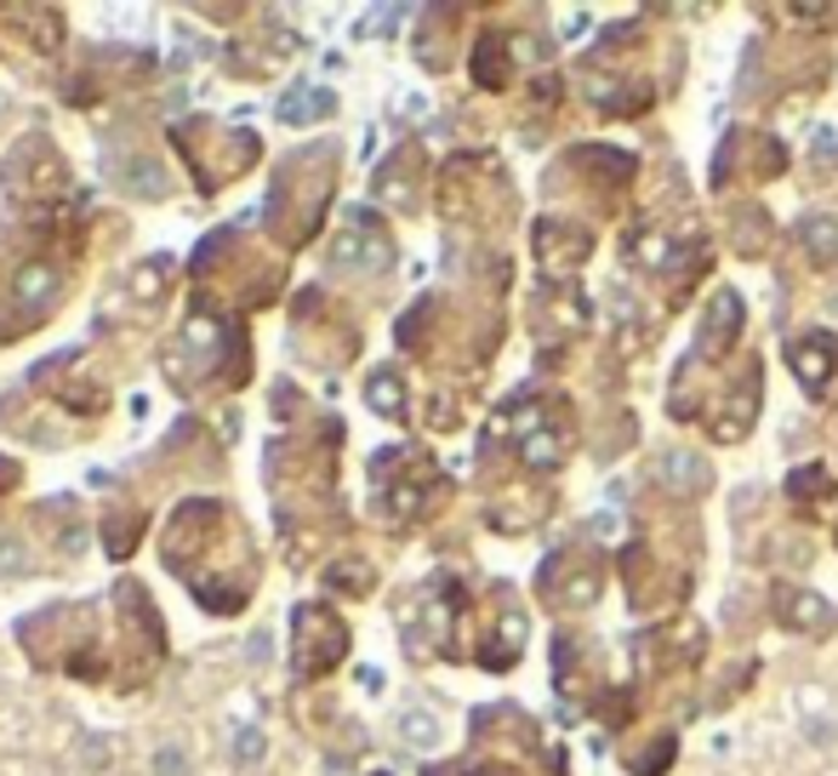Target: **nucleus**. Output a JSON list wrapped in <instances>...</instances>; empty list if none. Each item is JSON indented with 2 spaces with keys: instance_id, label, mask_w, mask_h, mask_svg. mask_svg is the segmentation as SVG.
Returning a JSON list of instances; mask_svg holds the SVG:
<instances>
[{
  "instance_id": "obj_1",
  "label": "nucleus",
  "mask_w": 838,
  "mask_h": 776,
  "mask_svg": "<svg viewBox=\"0 0 838 776\" xmlns=\"http://www.w3.org/2000/svg\"><path fill=\"white\" fill-rule=\"evenodd\" d=\"M348 650V629L325 606H297V673H325Z\"/></svg>"
},
{
  "instance_id": "obj_2",
  "label": "nucleus",
  "mask_w": 838,
  "mask_h": 776,
  "mask_svg": "<svg viewBox=\"0 0 838 776\" xmlns=\"http://www.w3.org/2000/svg\"><path fill=\"white\" fill-rule=\"evenodd\" d=\"M742 325H747V309H742V291H714L702 309V325H696V348L702 360H725L735 343H742Z\"/></svg>"
},
{
  "instance_id": "obj_3",
  "label": "nucleus",
  "mask_w": 838,
  "mask_h": 776,
  "mask_svg": "<svg viewBox=\"0 0 838 776\" xmlns=\"http://www.w3.org/2000/svg\"><path fill=\"white\" fill-rule=\"evenodd\" d=\"M548 565L565 571V583H548V577H542V599H548V606H559V611H588L594 599L604 594V565H599V560L553 554Z\"/></svg>"
},
{
  "instance_id": "obj_4",
  "label": "nucleus",
  "mask_w": 838,
  "mask_h": 776,
  "mask_svg": "<svg viewBox=\"0 0 838 776\" xmlns=\"http://www.w3.org/2000/svg\"><path fill=\"white\" fill-rule=\"evenodd\" d=\"M776 617H781V629H793L804 640H822L838 629V606H827L822 594H810L799 583H776Z\"/></svg>"
},
{
  "instance_id": "obj_5",
  "label": "nucleus",
  "mask_w": 838,
  "mask_h": 776,
  "mask_svg": "<svg viewBox=\"0 0 838 776\" xmlns=\"http://www.w3.org/2000/svg\"><path fill=\"white\" fill-rule=\"evenodd\" d=\"M787 366H793V378H799V389H804V394H822V389L833 383L838 343H833L827 332H810V337H799L793 348H787Z\"/></svg>"
},
{
  "instance_id": "obj_6",
  "label": "nucleus",
  "mask_w": 838,
  "mask_h": 776,
  "mask_svg": "<svg viewBox=\"0 0 838 776\" xmlns=\"http://www.w3.org/2000/svg\"><path fill=\"white\" fill-rule=\"evenodd\" d=\"M537 252L548 258V268H576L582 258H594V235L582 223H565V217H542L537 223Z\"/></svg>"
},
{
  "instance_id": "obj_7",
  "label": "nucleus",
  "mask_w": 838,
  "mask_h": 776,
  "mask_svg": "<svg viewBox=\"0 0 838 776\" xmlns=\"http://www.w3.org/2000/svg\"><path fill=\"white\" fill-rule=\"evenodd\" d=\"M707 480H714V474H707V463L691 452V445H673V452L656 457V486L673 491V497H702Z\"/></svg>"
},
{
  "instance_id": "obj_8",
  "label": "nucleus",
  "mask_w": 838,
  "mask_h": 776,
  "mask_svg": "<svg viewBox=\"0 0 838 776\" xmlns=\"http://www.w3.org/2000/svg\"><path fill=\"white\" fill-rule=\"evenodd\" d=\"M507 35L502 29H486L479 35V46H474V81L486 86V92H496V86H507Z\"/></svg>"
},
{
  "instance_id": "obj_9",
  "label": "nucleus",
  "mask_w": 838,
  "mask_h": 776,
  "mask_svg": "<svg viewBox=\"0 0 838 776\" xmlns=\"http://www.w3.org/2000/svg\"><path fill=\"white\" fill-rule=\"evenodd\" d=\"M799 240H804L810 263H838V217H833V212L799 217Z\"/></svg>"
},
{
  "instance_id": "obj_10",
  "label": "nucleus",
  "mask_w": 838,
  "mask_h": 776,
  "mask_svg": "<svg viewBox=\"0 0 838 776\" xmlns=\"http://www.w3.org/2000/svg\"><path fill=\"white\" fill-rule=\"evenodd\" d=\"M519 650H525V617L519 611H507L502 622H496V640L486 645V650H479V662H486V668H507V662H514L519 657Z\"/></svg>"
},
{
  "instance_id": "obj_11",
  "label": "nucleus",
  "mask_w": 838,
  "mask_h": 776,
  "mask_svg": "<svg viewBox=\"0 0 838 776\" xmlns=\"http://www.w3.org/2000/svg\"><path fill=\"white\" fill-rule=\"evenodd\" d=\"M514 445H519V463L525 468H559V463H565V440H559L553 429H530Z\"/></svg>"
},
{
  "instance_id": "obj_12",
  "label": "nucleus",
  "mask_w": 838,
  "mask_h": 776,
  "mask_svg": "<svg viewBox=\"0 0 838 776\" xmlns=\"http://www.w3.org/2000/svg\"><path fill=\"white\" fill-rule=\"evenodd\" d=\"M46 297H58V268L23 263L17 268V303H46Z\"/></svg>"
},
{
  "instance_id": "obj_13",
  "label": "nucleus",
  "mask_w": 838,
  "mask_h": 776,
  "mask_svg": "<svg viewBox=\"0 0 838 776\" xmlns=\"http://www.w3.org/2000/svg\"><path fill=\"white\" fill-rule=\"evenodd\" d=\"M673 754H679V737H673V731H662V737H656V742H650V748H645V754L633 760L627 771H633V776H668V771H673Z\"/></svg>"
},
{
  "instance_id": "obj_14",
  "label": "nucleus",
  "mask_w": 838,
  "mask_h": 776,
  "mask_svg": "<svg viewBox=\"0 0 838 776\" xmlns=\"http://www.w3.org/2000/svg\"><path fill=\"white\" fill-rule=\"evenodd\" d=\"M827 491V468L822 463H804V468H793V474H787V503H816V497Z\"/></svg>"
},
{
  "instance_id": "obj_15",
  "label": "nucleus",
  "mask_w": 838,
  "mask_h": 776,
  "mask_svg": "<svg viewBox=\"0 0 838 776\" xmlns=\"http://www.w3.org/2000/svg\"><path fill=\"white\" fill-rule=\"evenodd\" d=\"M120 189L155 200V194H166V171H160L155 160H132V166H120Z\"/></svg>"
},
{
  "instance_id": "obj_16",
  "label": "nucleus",
  "mask_w": 838,
  "mask_h": 776,
  "mask_svg": "<svg viewBox=\"0 0 838 776\" xmlns=\"http://www.w3.org/2000/svg\"><path fill=\"white\" fill-rule=\"evenodd\" d=\"M765 240H770V223L758 206H742V217H735V246H742V258H758L765 252Z\"/></svg>"
},
{
  "instance_id": "obj_17",
  "label": "nucleus",
  "mask_w": 838,
  "mask_h": 776,
  "mask_svg": "<svg viewBox=\"0 0 838 776\" xmlns=\"http://www.w3.org/2000/svg\"><path fill=\"white\" fill-rule=\"evenodd\" d=\"M399 737L411 742V748H434L440 742V719L428 714V708H411V714H399Z\"/></svg>"
},
{
  "instance_id": "obj_18",
  "label": "nucleus",
  "mask_w": 838,
  "mask_h": 776,
  "mask_svg": "<svg viewBox=\"0 0 838 776\" xmlns=\"http://www.w3.org/2000/svg\"><path fill=\"white\" fill-rule=\"evenodd\" d=\"M371 411H383V417H399L405 411V394H399L394 371H376V378H371Z\"/></svg>"
},
{
  "instance_id": "obj_19",
  "label": "nucleus",
  "mask_w": 838,
  "mask_h": 776,
  "mask_svg": "<svg viewBox=\"0 0 838 776\" xmlns=\"http://www.w3.org/2000/svg\"><path fill=\"white\" fill-rule=\"evenodd\" d=\"M35 571V554L23 548L17 537H0V577H29Z\"/></svg>"
},
{
  "instance_id": "obj_20",
  "label": "nucleus",
  "mask_w": 838,
  "mask_h": 776,
  "mask_svg": "<svg viewBox=\"0 0 838 776\" xmlns=\"http://www.w3.org/2000/svg\"><path fill=\"white\" fill-rule=\"evenodd\" d=\"M155 776H189V754H183L177 742L155 748Z\"/></svg>"
},
{
  "instance_id": "obj_21",
  "label": "nucleus",
  "mask_w": 838,
  "mask_h": 776,
  "mask_svg": "<svg viewBox=\"0 0 838 776\" xmlns=\"http://www.w3.org/2000/svg\"><path fill=\"white\" fill-rule=\"evenodd\" d=\"M263 748H268V742H263V731H258V725H246V731L235 737V754H240L246 765H258V760H263Z\"/></svg>"
},
{
  "instance_id": "obj_22",
  "label": "nucleus",
  "mask_w": 838,
  "mask_h": 776,
  "mask_svg": "<svg viewBox=\"0 0 838 776\" xmlns=\"http://www.w3.org/2000/svg\"><path fill=\"white\" fill-rule=\"evenodd\" d=\"M776 171H781V143L765 138V143H758V178H776Z\"/></svg>"
},
{
  "instance_id": "obj_23",
  "label": "nucleus",
  "mask_w": 838,
  "mask_h": 776,
  "mask_svg": "<svg viewBox=\"0 0 838 776\" xmlns=\"http://www.w3.org/2000/svg\"><path fill=\"white\" fill-rule=\"evenodd\" d=\"M109 748H115L109 737H92V742H81V754H86V765L97 771V765H109V760H104V754H109Z\"/></svg>"
},
{
  "instance_id": "obj_24",
  "label": "nucleus",
  "mask_w": 838,
  "mask_h": 776,
  "mask_svg": "<svg viewBox=\"0 0 838 776\" xmlns=\"http://www.w3.org/2000/svg\"><path fill=\"white\" fill-rule=\"evenodd\" d=\"M787 17H799V23H827L833 7H787Z\"/></svg>"
},
{
  "instance_id": "obj_25",
  "label": "nucleus",
  "mask_w": 838,
  "mask_h": 776,
  "mask_svg": "<svg viewBox=\"0 0 838 776\" xmlns=\"http://www.w3.org/2000/svg\"><path fill=\"white\" fill-rule=\"evenodd\" d=\"M0 480H17V463H7V457H0Z\"/></svg>"
},
{
  "instance_id": "obj_26",
  "label": "nucleus",
  "mask_w": 838,
  "mask_h": 776,
  "mask_svg": "<svg viewBox=\"0 0 838 776\" xmlns=\"http://www.w3.org/2000/svg\"><path fill=\"white\" fill-rule=\"evenodd\" d=\"M428 776H479V771H468V765H463V771H428Z\"/></svg>"
}]
</instances>
